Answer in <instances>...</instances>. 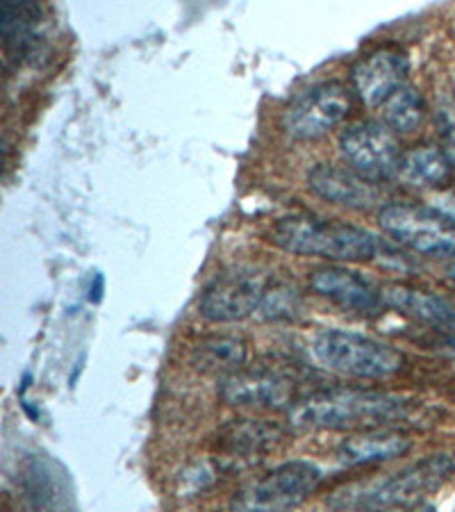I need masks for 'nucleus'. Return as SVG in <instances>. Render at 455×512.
Listing matches in <instances>:
<instances>
[{
  "mask_svg": "<svg viewBox=\"0 0 455 512\" xmlns=\"http://www.w3.org/2000/svg\"><path fill=\"white\" fill-rule=\"evenodd\" d=\"M339 153L351 169L376 183L396 176L403 158L396 132L383 121H360L346 128L339 137Z\"/></svg>",
  "mask_w": 455,
  "mask_h": 512,
  "instance_id": "nucleus-9",
  "label": "nucleus"
},
{
  "mask_svg": "<svg viewBox=\"0 0 455 512\" xmlns=\"http://www.w3.org/2000/svg\"><path fill=\"white\" fill-rule=\"evenodd\" d=\"M380 292H383L385 308H392L399 315L442 335L455 333V308L442 296L408 283H390L380 287Z\"/></svg>",
  "mask_w": 455,
  "mask_h": 512,
  "instance_id": "nucleus-16",
  "label": "nucleus"
},
{
  "mask_svg": "<svg viewBox=\"0 0 455 512\" xmlns=\"http://www.w3.org/2000/svg\"><path fill=\"white\" fill-rule=\"evenodd\" d=\"M308 285L321 299L339 305L342 310L355 312V315H380L385 308L380 287L342 264H324V267L312 269Z\"/></svg>",
  "mask_w": 455,
  "mask_h": 512,
  "instance_id": "nucleus-12",
  "label": "nucleus"
},
{
  "mask_svg": "<svg viewBox=\"0 0 455 512\" xmlns=\"http://www.w3.org/2000/svg\"><path fill=\"white\" fill-rule=\"evenodd\" d=\"M353 110V89L344 82L330 80L305 89L287 105L283 128L292 139L312 142L337 128Z\"/></svg>",
  "mask_w": 455,
  "mask_h": 512,
  "instance_id": "nucleus-8",
  "label": "nucleus"
},
{
  "mask_svg": "<svg viewBox=\"0 0 455 512\" xmlns=\"http://www.w3.org/2000/svg\"><path fill=\"white\" fill-rule=\"evenodd\" d=\"M312 355L324 369L362 381H383L405 367V355L394 346L339 328L319 330L312 340Z\"/></svg>",
  "mask_w": 455,
  "mask_h": 512,
  "instance_id": "nucleus-4",
  "label": "nucleus"
},
{
  "mask_svg": "<svg viewBox=\"0 0 455 512\" xmlns=\"http://www.w3.org/2000/svg\"><path fill=\"white\" fill-rule=\"evenodd\" d=\"M303 310L299 289L287 283H271L260 305V317L267 321H294Z\"/></svg>",
  "mask_w": 455,
  "mask_h": 512,
  "instance_id": "nucleus-22",
  "label": "nucleus"
},
{
  "mask_svg": "<svg viewBox=\"0 0 455 512\" xmlns=\"http://www.w3.org/2000/svg\"><path fill=\"white\" fill-rule=\"evenodd\" d=\"M324 483L321 469L310 460H289L246 483L230 499V512H292L303 506Z\"/></svg>",
  "mask_w": 455,
  "mask_h": 512,
  "instance_id": "nucleus-5",
  "label": "nucleus"
},
{
  "mask_svg": "<svg viewBox=\"0 0 455 512\" xmlns=\"http://www.w3.org/2000/svg\"><path fill=\"white\" fill-rule=\"evenodd\" d=\"M410 60L401 46H378L362 55L351 69L353 94L367 107L380 110L387 98L408 85Z\"/></svg>",
  "mask_w": 455,
  "mask_h": 512,
  "instance_id": "nucleus-11",
  "label": "nucleus"
},
{
  "mask_svg": "<svg viewBox=\"0 0 455 512\" xmlns=\"http://www.w3.org/2000/svg\"><path fill=\"white\" fill-rule=\"evenodd\" d=\"M310 192L324 201L339 205L346 210L369 212L385 208V192L376 180H369L351 167H337V164H317L308 173Z\"/></svg>",
  "mask_w": 455,
  "mask_h": 512,
  "instance_id": "nucleus-13",
  "label": "nucleus"
},
{
  "mask_svg": "<svg viewBox=\"0 0 455 512\" xmlns=\"http://www.w3.org/2000/svg\"><path fill=\"white\" fill-rule=\"evenodd\" d=\"M271 276L260 267H235L219 274L203 289L198 312L214 324H235L260 310Z\"/></svg>",
  "mask_w": 455,
  "mask_h": 512,
  "instance_id": "nucleus-7",
  "label": "nucleus"
},
{
  "mask_svg": "<svg viewBox=\"0 0 455 512\" xmlns=\"http://www.w3.org/2000/svg\"><path fill=\"white\" fill-rule=\"evenodd\" d=\"M287 428L271 419H233L217 433L214 449L223 460L251 462L278 447Z\"/></svg>",
  "mask_w": 455,
  "mask_h": 512,
  "instance_id": "nucleus-15",
  "label": "nucleus"
},
{
  "mask_svg": "<svg viewBox=\"0 0 455 512\" xmlns=\"http://www.w3.org/2000/svg\"><path fill=\"white\" fill-rule=\"evenodd\" d=\"M453 169L440 146H415L403 151L396 176L403 185L415 189H446L455 185Z\"/></svg>",
  "mask_w": 455,
  "mask_h": 512,
  "instance_id": "nucleus-19",
  "label": "nucleus"
},
{
  "mask_svg": "<svg viewBox=\"0 0 455 512\" xmlns=\"http://www.w3.org/2000/svg\"><path fill=\"white\" fill-rule=\"evenodd\" d=\"M383 233L426 258H455V221L440 208L419 203H387L378 212Z\"/></svg>",
  "mask_w": 455,
  "mask_h": 512,
  "instance_id": "nucleus-6",
  "label": "nucleus"
},
{
  "mask_svg": "<svg viewBox=\"0 0 455 512\" xmlns=\"http://www.w3.org/2000/svg\"><path fill=\"white\" fill-rule=\"evenodd\" d=\"M440 210L449 214V217L455 221V185L449 189V194L444 196V205Z\"/></svg>",
  "mask_w": 455,
  "mask_h": 512,
  "instance_id": "nucleus-24",
  "label": "nucleus"
},
{
  "mask_svg": "<svg viewBox=\"0 0 455 512\" xmlns=\"http://www.w3.org/2000/svg\"><path fill=\"white\" fill-rule=\"evenodd\" d=\"M408 512H437V510H435V506H430V503H421V506L412 508V510H408Z\"/></svg>",
  "mask_w": 455,
  "mask_h": 512,
  "instance_id": "nucleus-25",
  "label": "nucleus"
},
{
  "mask_svg": "<svg viewBox=\"0 0 455 512\" xmlns=\"http://www.w3.org/2000/svg\"><path fill=\"white\" fill-rule=\"evenodd\" d=\"M26 512H76L69 474L48 456H28L19 474Z\"/></svg>",
  "mask_w": 455,
  "mask_h": 512,
  "instance_id": "nucleus-14",
  "label": "nucleus"
},
{
  "mask_svg": "<svg viewBox=\"0 0 455 512\" xmlns=\"http://www.w3.org/2000/svg\"><path fill=\"white\" fill-rule=\"evenodd\" d=\"M453 472L455 460L446 453H437V456H428L387 478H374V481L344 487L330 497V506L346 512L412 510L421 506V499L428 497L430 492L440 490Z\"/></svg>",
  "mask_w": 455,
  "mask_h": 512,
  "instance_id": "nucleus-3",
  "label": "nucleus"
},
{
  "mask_svg": "<svg viewBox=\"0 0 455 512\" xmlns=\"http://www.w3.org/2000/svg\"><path fill=\"white\" fill-rule=\"evenodd\" d=\"M435 123H437V132H440V142H442L440 148L455 167V101L453 98L449 96L440 98V103H437V110H435Z\"/></svg>",
  "mask_w": 455,
  "mask_h": 512,
  "instance_id": "nucleus-23",
  "label": "nucleus"
},
{
  "mask_svg": "<svg viewBox=\"0 0 455 512\" xmlns=\"http://www.w3.org/2000/svg\"><path fill=\"white\" fill-rule=\"evenodd\" d=\"M446 274H449V278H451V283L455 285V262L451 264V267H449V269H446Z\"/></svg>",
  "mask_w": 455,
  "mask_h": 512,
  "instance_id": "nucleus-26",
  "label": "nucleus"
},
{
  "mask_svg": "<svg viewBox=\"0 0 455 512\" xmlns=\"http://www.w3.org/2000/svg\"><path fill=\"white\" fill-rule=\"evenodd\" d=\"M41 7L37 3H3L0 7V35L10 62H26L39 51L37 26Z\"/></svg>",
  "mask_w": 455,
  "mask_h": 512,
  "instance_id": "nucleus-18",
  "label": "nucleus"
},
{
  "mask_svg": "<svg viewBox=\"0 0 455 512\" xmlns=\"http://www.w3.org/2000/svg\"><path fill=\"white\" fill-rule=\"evenodd\" d=\"M269 242L285 253L339 264L369 262L385 251V242L369 230L308 212L278 219L269 233Z\"/></svg>",
  "mask_w": 455,
  "mask_h": 512,
  "instance_id": "nucleus-2",
  "label": "nucleus"
},
{
  "mask_svg": "<svg viewBox=\"0 0 455 512\" xmlns=\"http://www.w3.org/2000/svg\"><path fill=\"white\" fill-rule=\"evenodd\" d=\"M192 367L201 374H214L219 378L233 376L246 367L248 344L244 337L214 333L203 337L192 349Z\"/></svg>",
  "mask_w": 455,
  "mask_h": 512,
  "instance_id": "nucleus-20",
  "label": "nucleus"
},
{
  "mask_svg": "<svg viewBox=\"0 0 455 512\" xmlns=\"http://www.w3.org/2000/svg\"><path fill=\"white\" fill-rule=\"evenodd\" d=\"M219 396L226 406L246 410H292L299 403V383L278 369L244 367L219 381Z\"/></svg>",
  "mask_w": 455,
  "mask_h": 512,
  "instance_id": "nucleus-10",
  "label": "nucleus"
},
{
  "mask_svg": "<svg viewBox=\"0 0 455 512\" xmlns=\"http://www.w3.org/2000/svg\"><path fill=\"white\" fill-rule=\"evenodd\" d=\"M380 117L383 123L396 135H410L419 130L426 119V101L415 85H405L399 92L392 94L387 101L380 105Z\"/></svg>",
  "mask_w": 455,
  "mask_h": 512,
  "instance_id": "nucleus-21",
  "label": "nucleus"
},
{
  "mask_svg": "<svg viewBox=\"0 0 455 512\" xmlns=\"http://www.w3.org/2000/svg\"><path fill=\"white\" fill-rule=\"evenodd\" d=\"M412 449V440L403 433L390 431H367L346 437L335 451V458L342 467H367L387 462L394 458H403Z\"/></svg>",
  "mask_w": 455,
  "mask_h": 512,
  "instance_id": "nucleus-17",
  "label": "nucleus"
},
{
  "mask_svg": "<svg viewBox=\"0 0 455 512\" xmlns=\"http://www.w3.org/2000/svg\"><path fill=\"white\" fill-rule=\"evenodd\" d=\"M410 401L401 394L360 390V387H328L301 396L287 412L294 431L367 433L383 431L408 417Z\"/></svg>",
  "mask_w": 455,
  "mask_h": 512,
  "instance_id": "nucleus-1",
  "label": "nucleus"
}]
</instances>
